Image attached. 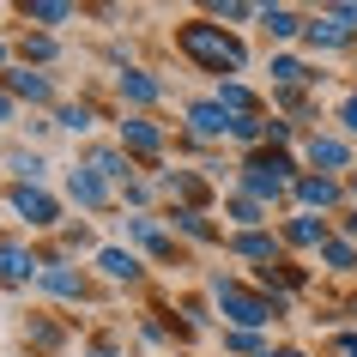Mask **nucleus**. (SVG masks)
I'll list each match as a JSON object with an SVG mask.
<instances>
[{"label":"nucleus","instance_id":"nucleus-39","mask_svg":"<svg viewBox=\"0 0 357 357\" xmlns=\"http://www.w3.org/2000/svg\"><path fill=\"white\" fill-rule=\"evenodd\" d=\"M327 357H357V333H351V327L327 333Z\"/></svg>","mask_w":357,"mask_h":357},{"label":"nucleus","instance_id":"nucleus-34","mask_svg":"<svg viewBox=\"0 0 357 357\" xmlns=\"http://www.w3.org/2000/svg\"><path fill=\"white\" fill-rule=\"evenodd\" d=\"M97 248H103V243L91 236V225H85V218H79V225H61V255H73V261L85 255V261H91Z\"/></svg>","mask_w":357,"mask_h":357},{"label":"nucleus","instance_id":"nucleus-16","mask_svg":"<svg viewBox=\"0 0 357 357\" xmlns=\"http://www.w3.org/2000/svg\"><path fill=\"white\" fill-rule=\"evenodd\" d=\"M61 200L79 206V212H109V206H121V194H115L103 176H91L85 164H67V176H61Z\"/></svg>","mask_w":357,"mask_h":357},{"label":"nucleus","instance_id":"nucleus-2","mask_svg":"<svg viewBox=\"0 0 357 357\" xmlns=\"http://www.w3.org/2000/svg\"><path fill=\"white\" fill-rule=\"evenodd\" d=\"M297 176H303V158L297 151H248V158H236V169H230V188L248 194V200H261V206L273 212H291V188H297Z\"/></svg>","mask_w":357,"mask_h":357},{"label":"nucleus","instance_id":"nucleus-32","mask_svg":"<svg viewBox=\"0 0 357 357\" xmlns=\"http://www.w3.org/2000/svg\"><path fill=\"white\" fill-rule=\"evenodd\" d=\"M206 19L225 24V31H243V24L261 19V6H255V0H206Z\"/></svg>","mask_w":357,"mask_h":357},{"label":"nucleus","instance_id":"nucleus-1","mask_svg":"<svg viewBox=\"0 0 357 357\" xmlns=\"http://www.w3.org/2000/svg\"><path fill=\"white\" fill-rule=\"evenodd\" d=\"M169 43H176V55L188 61L194 73H212V85H218V79H243L248 61H255V55H248V43H243V31H225V24H212L206 13L176 19Z\"/></svg>","mask_w":357,"mask_h":357},{"label":"nucleus","instance_id":"nucleus-30","mask_svg":"<svg viewBox=\"0 0 357 357\" xmlns=\"http://www.w3.org/2000/svg\"><path fill=\"white\" fill-rule=\"evenodd\" d=\"M315 266H321V273H333V279H351V273H357V243H345V236L333 230V236L321 243Z\"/></svg>","mask_w":357,"mask_h":357},{"label":"nucleus","instance_id":"nucleus-9","mask_svg":"<svg viewBox=\"0 0 357 357\" xmlns=\"http://www.w3.org/2000/svg\"><path fill=\"white\" fill-rule=\"evenodd\" d=\"M164 97H169V85L151 67H139V61H121L115 67V103H121V115H151Z\"/></svg>","mask_w":357,"mask_h":357},{"label":"nucleus","instance_id":"nucleus-43","mask_svg":"<svg viewBox=\"0 0 357 357\" xmlns=\"http://www.w3.org/2000/svg\"><path fill=\"white\" fill-rule=\"evenodd\" d=\"M266 357H315V351H303V345H273Z\"/></svg>","mask_w":357,"mask_h":357},{"label":"nucleus","instance_id":"nucleus-25","mask_svg":"<svg viewBox=\"0 0 357 357\" xmlns=\"http://www.w3.org/2000/svg\"><path fill=\"white\" fill-rule=\"evenodd\" d=\"M212 103L230 115V121H248V115H266V97L248 85V79H218L212 85Z\"/></svg>","mask_w":357,"mask_h":357},{"label":"nucleus","instance_id":"nucleus-27","mask_svg":"<svg viewBox=\"0 0 357 357\" xmlns=\"http://www.w3.org/2000/svg\"><path fill=\"white\" fill-rule=\"evenodd\" d=\"M97 121H103V109H97L91 97H67V103L55 109V128L67 133V139H79V146H85V139L97 133Z\"/></svg>","mask_w":357,"mask_h":357},{"label":"nucleus","instance_id":"nucleus-6","mask_svg":"<svg viewBox=\"0 0 357 357\" xmlns=\"http://www.w3.org/2000/svg\"><path fill=\"white\" fill-rule=\"evenodd\" d=\"M115 146L139 164V176H158L169 158V128L158 115H115Z\"/></svg>","mask_w":357,"mask_h":357},{"label":"nucleus","instance_id":"nucleus-18","mask_svg":"<svg viewBox=\"0 0 357 357\" xmlns=\"http://www.w3.org/2000/svg\"><path fill=\"white\" fill-rule=\"evenodd\" d=\"M73 164H85L91 176H103V182H109L115 194H121V182H133V176H139V164H133V158H128L121 146H115V139H85Z\"/></svg>","mask_w":357,"mask_h":357},{"label":"nucleus","instance_id":"nucleus-33","mask_svg":"<svg viewBox=\"0 0 357 357\" xmlns=\"http://www.w3.org/2000/svg\"><path fill=\"white\" fill-rule=\"evenodd\" d=\"M24 345H43V357H61L55 345H67V327L49 321V315H31V321H24Z\"/></svg>","mask_w":357,"mask_h":357},{"label":"nucleus","instance_id":"nucleus-44","mask_svg":"<svg viewBox=\"0 0 357 357\" xmlns=\"http://www.w3.org/2000/svg\"><path fill=\"white\" fill-rule=\"evenodd\" d=\"M13 61H19V55H13V37H0V73H6Z\"/></svg>","mask_w":357,"mask_h":357},{"label":"nucleus","instance_id":"nucleus-41","mask_svg":"<svg viewBox=\"0 0 357 357\" xmlns=\"http://www.w3.org/2000/svg\"><path fill=\"white\" fill-rule=\"evenodd\" d=\"M19 121V97L6 91V79H0V128H13Z\"/></svg>","mask_w":357,"mask_h":357},{"label":"nucleus","instance_id":"nucleus-46","mask_svg":"<svg viewBox=\"0 0 357 357\" xmlns=\"http://www.w3.org/2000/svg\"><path fill=\"white\" fill-rule=\"evenodd\" d=\"M345 315H351V333H357V297H351V309H345Z\"/></svg>","mask_w":357,"mask_h":357},{"label":"nucleus","instance_id":"nucleus-26","mask_svg":"<svg viewBox=\"0 0 357 357\" xmlns=\"http://www.w3.org/2000/svg\"><path fill=\"white\" fill-rule=\"evenodd\" d=\"M13 55H19V67H43V73H49V67H55L61 61V37H49V31H13Z\"/></svg>","mask_w":357,"mask_h":357},{"label":"nucleus","instance_id":"nucleus-45","mask_svg":"<svg viewBox=\"0 0 357 357\" xmlns=\"http://www.w3.org/2000/svg\"><path fill=\"white\" fill-rule=\"evenodd\" d=\"M345 200H351V206H357V169H351V176H345Z\"/></svg>","mask_w":357,"mask_h":357},{"label":"nucleus","instance_id":"nucleus-21","mask_svg":"<svg viewBox=\"0 0 357 357\" xmlns=\"http://www.w3.org/2000/svg\"><path fill=\"white\" fill-rule=\"evenodd\" d=\"M13 19H19L24 31H49V37H61L67 24L85 19V6H73V0H19Z\"/></svg>","mask_w":357,"mask_h":357},{"label":"nucleus","instance_id":"nucleus-35","mask_svg":"<svg viewBox=\"0 0 357 357\" xmlns=\"http://www.w3.org/2000/svg\"><path fill=\"white\" fill-rule=\"evenodd\" d=\"M151 194H158V182L151 176H133V182H121V212H146Z\"/></svg>","mask_w":357,"mask_h":357},{"label":"nucleus","instance_id":"nucleus-22","mask_svg":"<svg viewBox=\"0 0 357 357\" xmlns=\"http://www.w3.org/2000/svg\"><path fill=\"white\" fill-rule=\"evenodd\" d=\"M327 236H333V218H315V212H284V218H279L284 255H321Z\"/></svg>","mask_w":357,"mask_h":357},{"label":"nucleus","instance_id":"nucleus-10","mask_svg":"<svg viewBox=\"0 0 357 357\" xmlns=\"http://www.w3.org/2000/svg\"><path fill=\"white\" fill-rule=\"evenodd\" d=\"M37 291L55 297V303H85L91 297V266H79L73 255L49 248V261H43V273H37Z\"/></svg>","mask_w":357,"mask_h":357},{"label":"nucleus","instance_id":"nucleus-17","mask_svg":"<svg viewBox=\"0 0 357 357\" xmlns=\"http://www.w3.org/2000/svg\"><path fill=\"white\" fill-rule=\"evenodd\" d=\"M169 230H176V243H194V248H225V218H212L200 206H164L158 212Z\"/></svg>","mask_w":357,"mask_h":357},{"label":"nucleus","instance_id":"nucleus-36","mask_svg":"<svg viewBox=\"0 0 357 357\" xmlns=\"http://www.w3.org/2000/svg\"><path fill=\"white\" fill-rule=\"evenodd\" d=\"M333 128H339V133H345V139L357 146V85H351V91H345V97L333 103Z\"/></svg>","mask_w":357,"mask_h":357},{"label":"nucleus","instance_id":"nucleus-23","mask_svg":"<svg viewBox=\"0 0 357 357\" xmlns=\"http://www.w3.org/2000/svg\"><path fill=\"white\" fill-rule=\"evenodd\" d=\"M303 49H309V55H345V49H357V31H345V24L327 19V13H309V24H303Z\"/></svg>","mask_w":357,"mask_h":357},{"label":"nucleus","instance_id":"nucleus-37","mask_svg":"<svg viewBox=\"0 0 357 357\" xmlns=\"http://www.w3.org/2000/svg\"><path fill=\"white\" fill-rule=\"evenodd\" d=\"M79 357H121V333H109V327H103V333H91L85 345H79Z\"/></svg>","mask_w":357,"mask_h":357},{"label":"nucleus","instance_id":"nucleus-24","mask_svg":"<svg viewBox=\"0 0 357 357\" xmlns=\"http://www.w3.org/2000/svg\"><path fill=\"white\" fill-rule=\"evenodd\" d=\"M261 37L266 49H291V43H303V24H309V13L303 6H261Z\"/></svg>","mask_w":357,"mask_h":357},{"label":"nucleus","instance_id":"nucleus-14","mask_svg":"<svg viewBox=\"0 0 357 357\" xmlns=\"http://www.w3.org/2000/svg\"><path fill=\"white\" fill-rule=\"evenodd\" d=\"M225 255L230 261H243V266H279L284 261V243H279V225H266V230H225Z\"/></svg>","mask_w":357,"mask_h":357},{"label":"nucleus","instance_id":"nucleus-7","mask_svg":"<svg viewBox=\"0 0 357 357\" xmlns=\"http://www.w3.org/2000/svg\"><path fill=\"white\" fill-rule=\"evenodd\" d=\"M297 158H303V169H315V176H339V182H345V176L357 169V146H351V139H345L339 128H321V121L303 133Z\"/></svg>","mask_w":357,"mask_h":357},{"label":"nucleus","instance_id":"nucleus-42","mask_svg":"<svg viewBox=\"0 0 357 357\" xmlns=\"http://www.w3.org/2000/svg\"><path fill=\"white\" fill-rule=\"evenodd\" d=\"M333 230L345 236V243H357V206H345V212H339V218H333Z\"/></svg>","mask_w":357,"mask_h":357},{"label":"nucleus","instance_id":"nucleus-4","mask_svg":"<svg viewBox=\"0 0 357 357\" xmlns=\"http://www.w3.org/2000/svg\"><path fill=\"white\" fill-rule=\"evenodd\" d=\"M121 243L133 255H146V266H182L188 261V248L176 243V230L158 212H121Z\"/></svg>","mask_w":357,"mask_h":357},{"label":"nucleus","instance_id":"nucleus-40","mask_svg":"<svg viewBox=\"0 0 357 357\" xmlns=\"http://www.w3.org/2000/svg\"><path fill=\"white\" fill-rule=\"evenodd\" d=\"M321 13H327V19H339L345 31H357V0H327Z\"/></svg>","mask_w":357,"mask_h":357},{"label":"nucleus","instance_id":"nucleus-28","mask_svg":"<svg viewBox=\"0 0 357 357\" xmlns=\"http://www.w3.org/2000/svg\"><path fill=\"white\" fill-rule=\"evenodd\" d=\"M266 225H279L273 206H261V200H248V194H236V188L225 194V230H266Z\"/></svg>","mask_w":357,"mask_h":357},{"label":"nucleus","instance_id":"nucleus-5","mask_svg":"<svg viewBox=\"0 0 357 357\" xmlns=\"http://www.w3.org/2000/svg\"><path fill=\"white\" fill-rule=\"evenodd\" d=\"M6 212L19 218L24 236H49L67 225V200L55 188H37V182H6Z\"/></svg>","mask_w":357,"mask_h":357},{"label":"nucleus","instance_id":"nucleus-29","mask_svg":"<svg viewBox=\"0 0 357 357\" xmlns=\"http://www.w3.org/2000/svg\"><path fill=\"white\" fill-rule=\"evenodd\" d=\"M49 158H43L37 146H13L6 151V176H13V182H37V188H49Z\"/></svg>","mask_w":357,"mask_h":357},{"label":"nucleus","instance_id":"nucleus-12","mask_svg":"<svg viewBox=\"0 0 357 357\" xmlns=\"http://www.w3.org/2000/svg\"><path fill=\"white\" fill-rule=\"evenodd\" d=\"M266 79H273V91H321V61L297 55V49H266Z\"/></svg>","mask_w":357,"mask_h":357},{"label":"nucleus","instance_id":"nucleus-31","mask_svg":"<svg viewBox=\"0 0 357 357\" xmlns=\"http://www.w3.org/2000/svg\"><path fill=\"white\" fill-rule=\"evenodd\" d=\"M218 351H225V357H266V351H273V333H248V327H225V333H218Z\"/></svg>","mask_w":357,"mask_h":357},{"label":"nucleus","instance_id":"nucleus-13","mask_svg":"<svg viewBox=\"0 0 357 357\" xmlns=\"http://www.w3.org/2000/svg\"><path fill=\"white\" fill-rule=\"evenodd\" d=\"M0 79H6V91L19 97V109L24 103H31V109H61V103H67V97H61V79L43 73V67H19V61H13Z\"/></svg>","mask_w":357,"mask_h":357},{"label":"nucleus","instance_id":"nucleus-3","mask_svg":"<svg viewBox=\"0 0 357 357\" xmlns=\"http://www.w3.org/2000/svg\"><path fill=\"white\" fill-rule=\"evenodd\" d=\"M206 291H212V309H218V321H225V327L273 333V321H279V315H291V309H279V303L266 297L261 284L236 279V273H212V279H206Z\"/></svg>","mask_w":357,"mask_h":357},{"label":"nucleus","instance_id":"nucleus-11","mask_svg":"<svg viewBox=\"0 0 357 357\" xmlns=\"http://www.w3.org/2000/svg\"><path fill=\"white\" fill-rule=\"evenodd\" d=\"M345 206H351V200H345V182H339V176H315V169H303V176H297V188H291V212L339 218Z\"/></svg>","mask_w":357,"mask_h":357},{"label":"nucleus","instance_id":"nucleus-8","mask_svg":"<svg viewBox=\"0 0 357 357\" xmlns=\"http://www.w3.org/2000/svg\"><path fill=\"white\" fill-rule=\"evenodd\" d=\"M49 248H37L24 230H0V291H37V273Z\"/></svg>","mask_w":357,"mask_h":357},{"label":"nucleus","instance_id":"nucleus-38","mask_svg":"<svg viewBox=\"0 0 357 357\" xmlns=\"http://www.w3.org/2000/svg\"><path fill=\"white\" fill-rule=\"evenodd\" d=\"M133 333L146 339V345H164V339L176 333V321H158V315H139V321H133Z\"/></svg>","mask_w":357,"mask_h":357},{"label":"nucleus","instance_id":"nucleus-19","mask_svg":"<svg viewBox=\"0 0 357 357\" xmlns=\"http://www.w3.org/2000/svg\"><path fill=\"white\" fill-rule=\"evenodd\" d=\"M230 128H236V121H230V115L212 103V91H206V97H188V103H182V133H188V139H200V146H225Z\"/></svg>","mask_w":357,"mask_h":357},{"label":"nucleus","instance_id":"nucleus-20","mask_svg":"<svg viewBox=\"0 0 357 357\" xmlns=\"http://www.w3.org/2000/svg\"><path fill=\"white\" fill-rule=\"evenodd\" d=\"M91 273H97V279H109V284L139 291V284H146V255H133L128 243H103V248L91 255Z\"/></svg>","mask_w":357,"mask_h":357},{"label":"nucleus","instance_id":"nucleus-15","mask_svg":"<svg viewBox=\"0 0 357 357\" xmlns=\"http://www.w3.org/2000/svg\"><path fill=\"white\" fill-rule=\"evenodd\" d=\"M151 182H158V194H164L169 206H200V212H212V182H206V169H188V164L169 169V164H164Z\"/></svg>","mask_w":357,"mask_h":357}]
</instances>
